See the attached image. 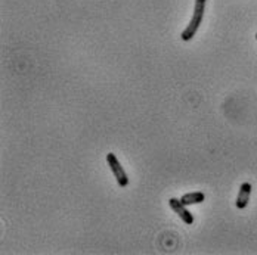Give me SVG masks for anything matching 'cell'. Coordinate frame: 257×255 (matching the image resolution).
<instances>
[{
	"label": "cell",
	"instance_id": "3957f363",
	"mask_svg": "<svg viewBox=\"0 0 257 255\" xmlns=\"http://www.w3.org/2000/svg\"><path fill=\"white\" fill-rule=\"evenodd\" d=\"M169 205H170V208H172V209L179 215L180 218H182V221H183V223H186V224H194V215L186 209V205L183 204L180 199L170 198Z\"/></svg>",
	"mask_w": 257,
	"mask_h": 255
},
{
	"label": "cell",
	"instance_id": "7a4b0ae2",
	"mask_svg": "<svg viewBox=\"0 0 257 255\" xmlns=\"http://www.w3.org/2000/svg\"><path fill=\"white\" fill-rule=\"evenodd\" d=\"M106 162H108V167L111 168V173L114 174V177L117 180L118 186L120 187H126L128 184V177L127 174H126V171H124V168L121 167L120 161L117 159L115 153H106Z\"/></svg>",
	"mask_w": 257,
	"mask_h": 255
},
{
	"label": "cell",
	"instance_id": "6da1fadb",
	"mask_svg": "<svg viewBox=\"0 0 257 255\" xmlns=\"http://www.w3.org/2000/svg\"><path fill=\"white\" fill-rule=\"evenodd\" d=\"M206 2L207 0H195L194 5V15L189 21L188 27L182 31L180 39L183 42H189L198 31V28L201 26L203 20H204V12H206Z\"/></svg>",
	"mask_w": 257,
	"mask_h": 255
},
{
	"label": "cell",
	"instance_id": "5b68a950",
	"mask_svg": "<svg viewBox=\"0 0 257 255\" xmlns=\"http://www.w3.org/2000/svg\"><path fill=\"white\" fill-rule=\"evenodd\" d=\"M204 199H206V195L203 192H191V193H186V195H183L180 198V201L186 206L188 205L201 204V202H204Z\"/></svg>",
	"mask_w": 257,
	"mask_h": 255
},
{
	"label": "cell",
	"instance_id": "8992f818",
	"mask_svg": "<svg viewBox=\"0 0 257 255\" xmlns=\"http://www.w3.org/2000/svg\"><path fill=\"white\" fill-rule=\"evenodd\" d=\"M256 40H257V33H256Z\"/></svg>",
	"mask_w": 257,
	"mask_h": 255
},
{
	"label": "cell",
	"instance_id": "277c9868",
	"mask_svg": "<svg viewBox=\"0 0 257 255\" xmlns=\"http://www.w3.org/2000/svg\"><path fill=\"white\" fill-rule=\"evenodd\" d=\"M251 184L248 181H244L239 187V192H238V198H236V208L239 209H244L248 202H250V195H251Z\"/></svg>",
	"mask_w": 257,
	"mask_h": 255
}]
</instances>
